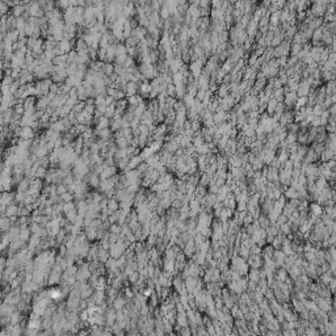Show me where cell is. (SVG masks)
Segmentation results:
<instances>
[{"label": "cell", "instance_id": "1", "mask_svg": "<svg viewBox=\"0 0 336 336\" xmlns=\"http://www.w3.org/2000/svg\"><path fill=\"white\" fill-rule=\"evenodd\" d=\"M58 7L62 8V9H68V8L71 7L70 4V0H58Z\"/></svg>", "mask_w": 336, "mask_h": 336}, {"label": "cell", "instance_id": "2", "mask_svg": "<svg viewBox=\"0 0 336 336\" xmlns=\"http://www.w3.org/2000/svg\"><path fill=\"white\" fill-rule=\"evenodd\" d=\"M313 211L318 214V213H321V208H319L318 205H313Z\"/></svg>", "mask_w": 336, "mask_h": 336}, {"label": "cell", "instance_id": "3", "mask_svg": "<svg viewBox=\"0 0 336 336\" xmlns=\"http://www.w3.org/2000/svg\"><path fill=\"white\" fill-rule=\"evenodd\" d=\"M34 2H37V3H43L45 0H34Z\"/></svg>", "mask_w": 336, "mask_h": 336}]
</instances>
